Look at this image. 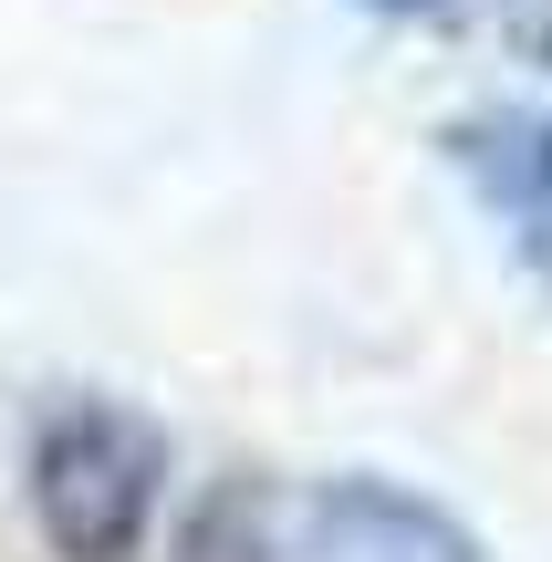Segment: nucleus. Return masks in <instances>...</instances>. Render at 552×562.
Listing matches in <instances>:
<instances>
[{
	"label": "nucleus",
	"mask_w": 552,
	"mask_h": 562,
	"mask_svg": "<svg viewBox=\"0 0 552 562\" xmlns=\"http://www.w3.org/2000/svg\"><path fill=\"white\" fill-rule=\"evenodd\" d=\"M21 501L53 562H136L167 501V427L125 396H63L42 406L21 448Z\"/></svg>",
	"instance_id": "f257e3e1"
},
{
	"label": "nucleus",
	"mask_w": 552,
	"mask_h": 562,
	"mask_svg": "<svg viewBox=\"0 0 552 562\" xmlns=\"http://www.w3.org/2000/svg\"><path fill=\"white\" fill-rule=\"evenodd\" d=\"M303 562H491V542L417 480L334 469L303 501Z\"/></svg>",
	"instance_id": "f03ea898"
},
{
	"label": "nucleus",
	"mask_w": 552,
	"mask_h": 562,
	"mask_svg": "<svg viewBox=\"0 0 552 562\" xmlns=\"http://www.w3.org/2000/svg\"><path fill=\"white\" fill-rule=\"evenodd\" d=\"M449 167L500 220V240L521 250V271L552 281V115L542 104H480V115H459L449 125Z\"/></svg>",
	"instance_id": "7ed1b4c3"
},
{
	"label": "nucleus",
	"mask_w": 552,
	"mask_h": 562,
	"mask_svg": "<svg viewBox=\"0 0 552 562\" xmlns=\"http://www.w3.org/2000/svg\"><path fill=\"white\" fill-rule=\"evenodd\" d=\"M167 562H282V521H271V490L250 480V469H229V480H209L199 501H188L178 542Z\"/></svg>",
	"instance_id": "20e7f679"
},
{
	"label": "nucleus",
	"mask_w": 552,
	"mask_h": 562,
	"mask_svg": "<svg viewBox=\"0 0 552 562\" xmlns=\"http://www.w3.org/2000/svg\"><path fill=\"white\" fill-rule=\"evenodd\" d=\"M365 11H396V21H449V11H470V0H365Z\"/></svg>",
	"instance_id": "39448f33"
}]
</instances>
